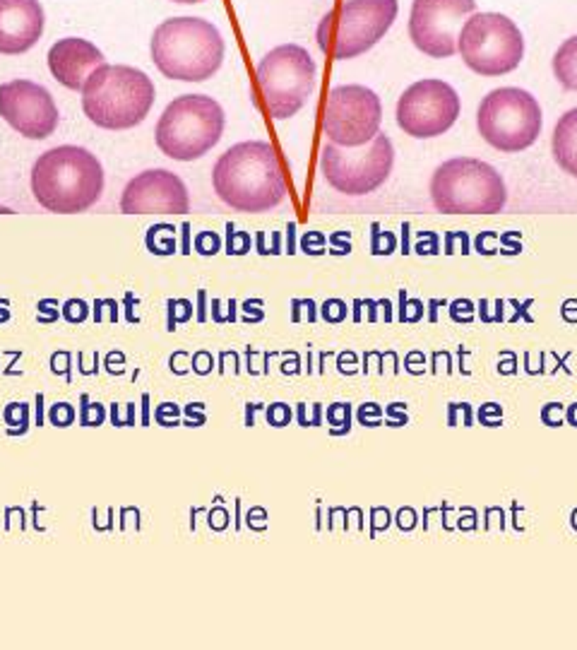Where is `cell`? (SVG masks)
<instances>
[{
	"label": "cell",
	"mask_w": 577,
	"mask_h": 650,
	"mask_svg": "<svg viewBox=\"0 0 577 650\" xmlns=\"http://www.w3.org/2000/svg\"><path fill=\"white\" fill-rule=\"evenodd\" d=\"M217 198L236 212H270L286 198V173L275 145L248 140L228 147L212 169Z\"/></svg>",
	"instance_id": "cell-1"
},
{
	"label": "cell",
	"mask_w": 577,
	"mask_h": 650,
	"mask_svg": "<svg viewBox=\"0 0 577 650\" xmlns=\"http://www.w3.org/2000/svg\"><path fill=\"white\" fill-rule=\"evenodd\" d=\"M101 193V161L78 145H61L43 152L31 166V195L48 212H85L99 203Z\"/></svg>",
	"instance_id": "cell-2"
},
{
	"label": "cell",
	"mask_w": 577,
	"mask_h": 650,
	"mask_svg": "<svg viewBox=\"0 0 577 650\" xmlns=\"http://www.w3.org/2000/svg\"><path fill=\"white\" fill-rule=\"evenodd\" d=\"M224 36L203 17H171L154 29L149 41L152 63L164 78L178 82H205L224 63Z\"/></svg>",
	"instance_id": "cell-3"
},
{
	"label": "cell",
	"mask_w": 577,
	"mask_h": 650,
	"mask_svg": "<svg viewBox=\"0 0 577 650\" xmlns=\"http://www.w3.org/2000/svg\"><path fill=\"white\" fill-rule=\"evenodd\" d=\"M156 99L154 82L133 65L103 63L82 87L85 116L103 130H130L149 116Z\"/></svg>",
	"instance_id": "cell-4"
},
{
	"label": "cell",
	"mask_w": 577,
	"mask_h": 650,
	"mask_svg": "<svg viewBox=\"0 0 577 650\" xmlns=\"http://www.w3.org/2000/svg\"><path fill=\"white\" fill-rule=\"evenodd\" d=\"M433 208L443 215H495L508 203L503 176L488 161L476 157H455L431 176Z\"/></svg>",
	"instance_id": "cell-5"
},
{
	"label": "cell",
	"mask_w": 577,
	"mask_h": 650,
	"mask_svg": "<svg viewBox=\"0 0 577 650\" xmlns=\"http://www.w3.org/2000/svg\"><path fill=\"white\" fill-rule=\"evenodd\" d=\"M224 126L226 116L219 101L207 94H181L159 116L154 140L168 159L195 161L219 143Z\"/></svg>",
	"instance_id": "cell-6"
},
{
	"label": "cell",
	"mask_w": 577,
	"mask_h": 650,
	"mask_svg": "<svg viewBox=\"0 0 577 650\" xmlns=\"http://www.w3.org/2000/svg\"><path fill=\"white\" fill-rule=\"evenodd\" d=\"M397 13V0H344L323 15L315 39L325 56L351 61L371 51L388 34Z\"/></svg>",
	"instance_id": "cell-7"
},
{
	"label": "cell",
	"mask_w": 577,
	"mask_h": 650,
	"mask_svg": "<svg viewBox=\"0 0 577 650\" xmlns=\"http://www.w3.org/2000/svg\"><path fill=\"white\" fill-rule=\"evenodd\" d=\"M255 78L265 113H270L275 121H286L308 104L318 80V65L303 46L282 43L265 53Z\"/></svg>",
	"instance_id": "cell-8"
},
{
	"label": "cell",
	"mask_w": 577,
	"mask_h": 650,
	"mask_svg": "<svg viewBox=\"0 0 577 650\" xmlns=\"http://www.w3.org/2000/svg\"><path fill=\"white\" fill-rule=\"evenodd\" d=\"M543 118L536 96L520 87H498L481 99L476 111L479 135L503 154L532 147L541 133Z\"/></svg>",
	"instance_id": "cell-9"
},
{
	"label": "cell",
	"mask_w": 577,
	"mask_h": 650,
	"mask_svg": "<svg viewBox=\"0 0 577 650\" xmlns=\"http://www.w3.org/2000/svg\"><path fill=\"white\" fill-rule=\"evenodd\" d=\"M457 53L467 68L481 78H500L520 68L525 36L508 15L474 13L460 29Z\"/></svg>",
	"instance_id": "cell-10"
},
{
	"label": "cell",
	"mask_w": 577,
	"mask_h": 650,
	"mask_svg": "<svg viewBox=\"0 0 577 650\" xmlns=\"http://www.w3.org/2000/svg\"><path fill=\"white\" fill-rule=\"evenodd\" d=\"M395 166V147L385 133H378L363 147H337L328 143L320 154L325 181L342 195L361 198L378 191Z\"/></svg>",
	"instance_id": "cell-11"
},
{
	"label": "cell",
	"mask_w": 577,
	"mask_h": 650,
	"mask_svg": "<svg viewBox=\"0 0 577 650\" xmlns=\"http://www.w3.org/2000/svg\"><path fill=\"white\" fill-rule=\"evenodd\" d=\"M383 104L363 85H339L330 92L323 111V133L337 147H363L380 133Z\"/></svg>",
	"instance_id": "cell-12"
},
{
	"label": "cell",
	"mask_w": 577,
	"mask_h": 650,
	"mask_svg": "<svg viewBox=\"0 0 577 650\" xmlns=\"http://www.w3.org/2000/svg\"><path fill=\"white\" fill-rule=\"evenodd\" d=\"M460 113L462 99L455 87L435 78L418 80L407 87L395 108L397 126L416 140H431L448 133Z\"/></svg>",
	"instance_id": "cell-13"
},
{
	"label": "cell",
	"mask_w": 577,
	"mask_h": 650,
	"mask_svg": "<svg viewBox=\"0 0 577 650\" xmlns=\"http://www.w3.org/2000/svg\"><path fill=\"white\" fill-rule=\"evenodd\" d=\"M476 13V0H414L409 39L428 58H453L467 17Z\"/></svg>",
	"instance_id": "cell-14"
},
{
	"label": "cell",
	"mask_w": 577,
	"mask_h": 650,
	"mask_svg": "<svg viewBox=\"0 0 577 650\" xmlns=\"http://www.w3.org/2000/svg\"><path fill=\"white\" fill-rule=\"evenodd\" d=\"M0 116L29 140L51 138L61 123L51 92L31 80H10L0 85Z\"/></svg>",
	"instance_id": "cell-15"
},
{
	"label": "cell",
	"mask_w": 577,
	"mask_h": 650,
	"mask_svg": "<svg viewBox=\"0 0 577 650\" xmlns=\"http://www.w3.org/2000/svg\"><path fill=\"white\" fill-rule=\"evenodd\" d=\"M123 215H186L190 195L181 176L166 169H147L130 178L121 195Z\"/></svg>",
	"instance_id": "cell-16"
},
{
	"label": "cell",
	"mask_w": 577,
	"mask_h": 650,
	"mask_svg": "<svg viewBox=\"0 0 577 650\" xmlns=\"http://www.w3.org/2000/svg\"><path fill=\"white\" fill-rule=\"evenodd\" d=\"M46 15L39 0H0V53L20 56L43 34Z\"/></svg>",
	"instance_id": "cell-17"
},
{
	"label": "cell",
	"mask_w": 577,
	"mask_h": 650,
	"mask_svg": "<svg viewBox=\"0 0 577 650\" xmlns=\"http://www.w3.org/2000/svg\"><path fill=\"white\" fill-rule=\"evenodd\" d=\"M103 65V53L92 41L80 36L58 39L48 51V70L63 87L73 92H82L92 73Z\"/></svg>",
	"instance_id": "cell-18"
},
{
	"label": "cell",
	"mask_w": 577,
	"mask_h": 650,
	"mask_svg": "<svg viewBox=\"0 0 577 650\" xmlns=\"http://www.w3.org/2000/svg\"><path fill=\"white\" fill-rule=\"evenodd\" d=\"M551 152L560 169L577 178V108H570L558 118L551 135Z\"/></svg>",
	"instance_id": "cell-19"
},
{
	"label": "cell",
	"mask_w": 577,
	"mask_h": 650,
	"mask_svg": "<svg viewBox=\"0 0 577 650\" xmlns=\"http://www.w3.org/2000/svg\"><path fill=\"white\" fill-rule=\"evenodd\" d=\"M551 70L563 89L577 92V34L558 46V51L553 53Z\"/></svg>",
	"instance_id": "cell-20"
},
{
	"label": "cell",
	"mask_w": 577,
	"mask_h": 650,
	"mask_svg": "<svg viewBox=\"0 0 577 650\" xmlns=\"http://www.w3.org/2000/svg\"><path fill=\"white\" fill-rule=\"evenodd\" d=\"M3 421L8 424L10 436H24L27 429H29V405L8 403L3 410Z\"/></svg>",
	"instance_id": "cell-21"
},
{
	"label": "cell",
	"mask_w": 577,
	"mask_h": 650,
	"mask_svg": "<svg viewBox=\"0 0 577 650\" xmlns=\"http://www.w3.org/2000/svg\"><path fill=\"white\" fill-rule=\"evenodd\" d=\"M328 424L332 436H344L351 429V405L335 403L328 407Z\"/></svg>",
	"instance_id": "cell-22"
},
{
	"label": "cell",
	"mask_w": 577,
	"mask_h": 650,
	"mask_svg": "<svg viewBox=\"0 0 577 650\" xmlns=\"http://www.w3.org/2000/svg\"><path fill=\"white\" fill-rule=\"evenodd\" d=\"M80 426H101L106 421V407L101 403H94L87 393L80 395Z\"/></svg>",
	"instance_id": "cell-23"
},
{
	"label": "cell",
	"mask_w": 577,
	"mask_h": 650,
	"mask_svg": "<svg viewBox=\"0 0 577 650\" xmlns=\"http://www.w3.org/2000/svg\"><path fill=\"white\" fill-rule=\"evenodd\" d=\"M168 321H166V330L173 333L178 323H188L193 318V303L188 299H168Z\"/></svg>",
	"instance_id": "cell-24"
},
{
	"label": "cell",
	"mask_w": 577,
	"mask_h": 650,
	"mask_svg": "<svg viewBox=\"0 0 577 650\" xmlns=\"http://www.w3.org/2000/svg\"><path fill=\"white\" fill-rule=\"evenodd\" d=\"M75 417H78V412H75V407L70 403H56L48 410V421H51L53 426H58V429L73 426Z\"/></svg>",
	"instance_id": "cell-25"
},
{
	"label": "cell",
	"mask_w": 577,
	"mask_h": 650,
	"mask_svg": "<svg viewBox=\"0 0 577 650\" xmlns=\"http://www.w3.org/2000/svg\"><path fill=\"white\" fill-rule=\"evenodd\" d=\"M181 417H183V410L178 407L176 403H161V405H156V410H154V421L159 426H178L181 424Z\"/></svg>",
	"instance_id": "cell-26"
},
{
	"label": "cell",
	"mask_w": 577,
	"mask_h": 650,
	"mask_svg": "<svg viewBox=\"0 0 577 650\" xmlns=\"http://www.w3.org/2000/svg\"><path fill=\"white\" fill-rule=\"evenodd\" d=\"M346 316H349V308L342 299H328L320 308V318L325 323H344Z\"/></svg>",
	"instance_id": "cell-27"
},
{
	"label": "cell",
	"mask_w": 577,
	"mask_h": 650,
	"mask_svg": "<svg viewBox=\"0 0 577 650\" xmlns=\"http://www.w3.org/2000/svg\"><path fill=\"white\" fill-rule=\"evenodd\" d=\"M61 316L73 325L85 323L87 318H89V306H87V301L82 299H68L61 308Z\"/></svg>",
	"instance_id": "cell-28"
},
{
	"label": "cell",
	"mask_w": 577,
	"mask_h": 650,
	"mask_svg": "<svg viewBox=\"0 0 577 650\" xmlns=\"http://www.w3.org/2000/svg\"><path fill=\"white\" fill-rule=\"evenodd\" d=\"M356 417H358V424L371 426V429H373V426H380V424H383L385 412H383V407H380L378 403H363L361 407H358Z\"/></svg>",
	"instance_id": "cell-29"
},
{
	"label": "cell",
	"mask_w": 577,
	"mask_h": 650,
	"mask_svg": "<svg viewBox=\"0 0 577 650\" xmlns=\"http://www.w3.org/2000/svg\"><path fill=\"white\" fill-rule=\"evenodd\" d=\"M423 303L421 301H407V294L402 291V303H400V321L402 323H418L423 318Z\"/></svg>",
	"instance_id": "cell-30"
},
{
	"label": "cell",
	"mask_w": 577,
	"mask_h": 650,
	"mask_svg": "<svg viewBox=\"0 0 577 650\" xmlns=\"http://www.w3.org/2000/svg\"><path fill=\"white\" fill-rule=\"evenodd\" d=\"M265 417H268V424L277 426V429H282V426H286L288 421H291V407L284 405V403H275V405H270V407H268Z\"/></svg>",
	"instance_id": "cell-31"
},
{
	"label": "cell",
	"mask_w": 577,
	"mask_h": 650,
	"mask_svg": "<svg viewBox=\"0 0 577 650\" xmlns=\"http://www.w3.org/2000/svg\"><path fill=\"white\" fill-rule=\"evenodd\" d=\"M450 318L455 323H472L474 321V303L469 299H457L450 303Z\"/></svg>",
	"instance_id": "cell-32"
},
{
	"label": "cell",
	"mask_w": 577,
	"mask_h": 650,
	"mask_svg": "<svg viewBox=\"0 0 577 650\" xmlns=\"http://www.w3.org/2000/svg\"><path fill=\"white\" fill-rule=\"evenodd\" d=\"M94 321L103 323V321H118V303L113 299H99L94 301Z\"/></svg>",
	"instance_id": "cell-33"
},
{
	"label": "cell",
	"mask_w": 577,
	"mask_h": 650,
	"mask_svg": "<svg viewBox=\"0 0 577 650\" xmlns=\"http://www.w3.org/2000/svg\"><path fill=\"white\" fill-rule=\"evenodd\" d=\"M296 419L301 426H320L323 424V405L313 403V414H306V403H298L296 407Z\"/></svg>",
	"instance_id": "cell-34"
},
{
	"label": "cell",
	"mask_w": 577,
	"mask_h": 650,
	"mask_svg": "<svg viewBox=\"0 0 577 650\" xmlns=\"http://www.w3.org/2000/svg\"><path fill=\"white\" fill-rule=\"evenodd\" d=\"M460 414H462V424L472 426V407L467 403H450L448 405V426L460 424V419H457Z\"/></svg>",
	"instance_id": "cell-35"
},
{
	"label": "cell",
	"mask_w": 577,
	"mask_h": 650,
	"mask_svg": "<svg viewBox=\"0 0 577 650\" xmlns=\"http://www.w3.org/2000/svg\"><path fill=\"white\" fill-rule=\"evenodd\" d=\"M539 417H541V421L546 426H560L563 424V417H565V410L560 403H546L539 412Z\"/></svg>",
	"instance_id": "cell-36"
},
{
	"label": "cell",
	"mask_w": 577,
	"mask_h": 650,
	"mask_svg": "<svg viewBox=\"0 0 577 650\" xmlns=\"http://www.w3.org/2000/svg\"><path fill=\"white\" fill-rule=\"evenodd\" d=\"M479 421H481L483 426H500L503 424V410H500V405H495V403L481 405V410H479Z\"/></svg>",
	"instance_id": "cell-37"
},
{
	"label": "cell",
	"mask_w": 577,
	"mask_h": 650,
	"mask_svg": "<svg viewBox=\"0 0 577 650\" xmlns=\"http://www.w3.org/2000/svg\"><path fill=\"white\" fill-rule=\"evenodd\" d=\"M183 414H186V426H203L207 421V412H205V403H190L183 407Z\"/></svg>",
	"instance_id": "cell-38"
},
{
	"label": "cell",
	"mask_w": 577,
	"mask_h": 650,
	"mask_svg": "<svg viewBox=\"0 0 577 650\" xmlns=\"http://www.w3.org/2000/svg\"><path fill=\"white\" fill-rule=\"evenodd\" d=\"M212 364H214V359H212V354L207 349H200L193 354V359H190V371H195L198 376H207V373H212Z\"/></svg>",
	"instance_id": "cell-39"
},
{
	"label": "cell",
	"mask_w": 577,
	"mask_h": 650,
	"mask_svg": "<svg viewBox=\"0 0 577 650\" xmlns=\"http://www.w3.org/2000/svg\"><path fill=\"white\" fill-rule=\"evenodd\" d=\"M70 366H73V354L70 352H58V356L56 354H51V371L56 373V376H65L70 381Z\"/></svg>",
	"instance_id": "cell-40"
},
{
	"label": "cell",
	"mask_w": 577,
	"mask_h": 650,
	"mask_svg": "<svg viewBox=\"0 0 577 650\" xmlns=\"http://www.w3.org/2000/svg\"><path fill=\"white\" fill-rule=\"evenodd\" d=\"M385 417H388V426H404L407 424L404 403H392L390 407L385 410Z\"/></svg>",
	"instance_id": "cell-41"
},
{
	"label": "cell",
	"mask_w": 577,
	"mask_h": 650,
	"mask_svg": "<svg viewBox=\"0 0 577 650\" xmlns=\"http://www.w3.org/2000/svg\"><path fill=\"white\" fill-rule=\"evenodd\" d=\"M198 251L203 253V256L217 253L219 251V238H217L214 234H200L198 236Z\"/></svg>",
	"instance_id": "cell-42"
},
{
	"label": "cell",
	"mask_w": 577,
	"mask_h": 650,
	"mask_svg": "<svg viewBox=\"0 0 577 650\" xmlns=\"http://www.w3.org/2000/svg\"><path fill=\"white\" fill-rule=\"evenodd\" d=\"M416 520L418 518H416V511H414V508H402V511L397 513V525H400V530H407V533L416 528Z\"/></svg>",
	"instance_id": "cell-43"
},
{
	"label": "cell",
	"mask_w": 577,
	"mask_h": 650,
	"mask_svg": "<svg viewBox=\"0 0 577 650\" xmlns=\"http://www.w3.org/2000/svg\"><path fill=\"white\" fill-rule=\"evenodd\" d=\"M207 523H210L212 530H224L226 525H228L226 508H214V511H210V518H207Z\"/></svg>",
	"instance_id": "cell-44"
},
{
	"label": "cell",
	"mask_w": 577,
	"mask_h": 650,
	"mask_svg": "<svg viewBox=\"0 0 577 650\" xmlns=\"http://www.w3.org/2000/svg\"><path fill=\"white\" fill-rule=\"evenodd\" d=\"M51 306V299H43V301H39V323H56L58 321V308H48Z\"/></svg>",
	"instance_id": "cell-45"
},
{
	"label": "cell",
	"mask_w": 577,
	"mask_h": 650,
	"mask_svg": "<svg viewBox=\"0 0 577 650\" xmlns=\"http://www.w3.org/2000/svg\"><path fill=\"white\" fill-rule=\"evenodd\" d=\"M356 354L353 352H346V354H339V359H337V368H339V373H346V376H351V373H356Z\"/></svg>",
	"instance_id": "cell-46"
},
{
	"label": "cell",
	"mask_w": 577,
	"mask_h": 650,
	"mask_svg": "<svg viewBox=\"0 0 577 650\" xmlns=\"http://www.w3.org/2000/svg\"><path fill=\"white\" fill-rule=\"evenodd\" d=\"M265 318L263 308H250V301L243 303V321L246 323H260Z\"/></svg>",
	"instance_id": "cell-47"
},
{
	"label": "cell",
	"mask_w": 577,
	"mask_h": 650,
	"mask_svg": "<svg viewBox=\"0 0 577 650\" xmlns=\"http://www.w3.org/2000/svg\"><path fill=\"white\" fill-rule=\"evenodd\" d=\"M515 364H517V361H515V354H508V361H505V364H503V361H498V371H500V373H515V371H517Z\"/></svg>",
	"instance_id": "cell-48"
},
{
	"label": "cell",
	"mask_w": 577,
	"mask_h": 650,
	"mask_svg": "<svg viewBox=\"0 0 577 650\" xmlns=\"http://www.w3.org/2000/svg\"><path fill=\"white\" fill-rule=\"evenodd\" d=\"M565 421L577 429V403H573V405H568V407H565Z\"/></svg>",
	"instance_id": "cell-49"
},
{
	"label": "cell",
	"mask_w": 577,
	"mask_h": 650,
	"mask_svg": "<svg viewBox=\"0 0 577 650\" xmlns=\"http://www.w3.org/2000/svg\"><path fill=\"white\" fill-rule=\"evenodd\" d=\"M205 291H198V299H200V308H198V321L205 323L207 321V311H205Z\"/></svg>",
	"instance_id": "cell-50"
},
{
	"label": "cell",
	"mask_w": 577,
	"mask_h": 650,
	"mask_svg": "<svg viewBox=\"0 0 577 650\" xmlns=\"http://www.w3.org/2000/svg\"><path fill=\"white\" fill-rule=\"evenodd\" d=\"M43 424V395H36V426Z\"/></svg>",
	"instance_id": "cell-51"
},
{
	"label": "cell",
	"mask_w": 577,
	"mask_h": 650,
	"mask_svg": "<svg viewBox=\"0 0 577 650\" xmlns=\"http://www.w3.org/2000/svg\"><path fill=\"white\" fill-rule=\"evenodd\" d=\"M147 405H149V395L145 393L143 395V426H149V407H147Z\"/></svg>",
	"instance_id": "cell-52"
},
{
	"label": "cell",
	"mask_w": 577,
	"mask_h": 650,
	"mask_svg": "<svg viewBox=\"0 0 577 650\" xmlns=\"http://www.w3.org/2000/svg\"><path fill=\"white\" fill-rule=\"evenodd\" d=\"M366 306H368V321L375 323V321H378V313H375V306H378V301H366Z\"/></svg>",
	"instance_id": "cell-53"
},
{
	"label": "cell",
	"mask_w": 577,
	"mask_h": 650,
	"mask_svg": "<svg viewBox=\"0 0 577 650\" xmlns=\"http://www.w3.org/2000/svg\"><path fill=\"white\" fill-rule=\"evenodd\" d=\"M10 321V311H8V301H0V323Z\"/></svg>",
	"instance_id": "cell-54"
},
{
	"label": "cell",
	"mask_w": 577,
	"mask_h": 650,
	"mask_svg": "<svg viewBox=\"0 0 577 650\" xmlns=\"http://www.w3.org/2000/svg\"><path fill=\"white\" fill-rule=\"evenodd\" d=\"M171 3H181V5H198V3H205V0H171Z\"/></svg>",
	"instance_id": "cell-55"
},
{
	"label": "cell",
	"mask_w": 577,
	"mask_h": 650,
	"mask_svg": "<svg viewBox=\"0 0 577 650\" xmlns=\"http://www.w3.org/2000/svg\"><path fill=\"white\" fill-rule=\"evenodd\" d=\"M573 518H577V511H575V513H573ZM573 528H575V530H577V523H575V525H573Z\"/></svg>",
	"instance_id": "cell-56"
}]
</instances>
